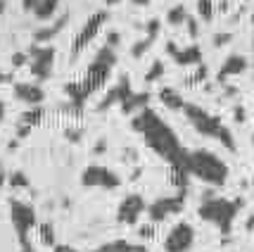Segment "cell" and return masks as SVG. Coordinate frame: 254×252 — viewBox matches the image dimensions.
Returning a JSON list of instances; mask_svg holds the SVG:
<instances>
[{"label":"cell","mask_w":254,"mask_h":252,"mask_svg":"<svg viewBox=\"0 0 254 252\" xmlns=\"http://www.w3.org/2000/svg\"><path fill=\"white\" fill-rule=\"evenodd\" d=\"M131 126L138 133H143L147 148H152L162 160H166L171 167H186V157L188 150H183V145L178 141V136L174 133V129L162 121V117L152 110H140L133 117Z\"/></svg>","instance_id":"obj_1"},{"label":"cell","mask_w":254,"mask_h":252,"mask_svg":"<svg viewBox=\"0 0 254 252\" xmlns=\"http://www.w3.org/2000/svg\"><path fill=\"white\" fill-rule=\"evenodd\" d=\"M186 169L188 174H192L195 178L209 183L214 188H221L228 181V165L223 162L219 155L209 153V150H192L186 157Z\"/></svg>","instance_id":"obj_2"},{"label":"cell","mask_w":254,"mask_h":252,"mask_svg":"<svg viewBox=\"0 0 254 252\" xmlns=\"http://www.w3.org/2000/svg\"><path fill=\"white\" fill-rule=\"evenodd\" d=\"M243 207L240 200H228V197H214L207 193L204 202L199 205V217L204 221L214 224L221 233H231L233 221L238 217V209Z\"/></svg>","instance_id":"obj_3"},{"label":"cell","mask_w":254,"mask_h":252,"mask_svg":"<svg viewBox=\"0 0 254 252\" xmlns=\"http://www.w3.org/2000/svg\"><path fill=\"white\" fill-rule=\"evenodd\" d=\"M10 219H12L14 231H17L19 245H29V233H31V229L38 224L33 207L26 205V202H22V200H12L10 202Z\"/></svg>","instance_id":"obj_4"},{"label":"cell","mask_w":254,"mask_h":252,"mask_svg":"<svg viewBox=\"0 0 254 252\" xmlns=\"http://www.w3.org/2000/svg\"><path fill=\"white\" fill-rule=\"evenodd\" d=\"M183 112H186L188 121L192 124V129H195L197 133H202V136H209V138L216 136V138H219V133L223 131L221 119H219L216 114H209L207 110L197 107V105H188V102H186Z\"/></svg>","instance_id":"obj_5"},{"label":"cell","mask_w":254,"mask_h":252,"mask_svg":"<svg viewBox=\"0 0 254 252\" xmlns=\"http://www.w3.org/2000/svg\"><path fill=\"white\" fill-rule=\"evenodd\" d=\"M81 183L86 188H102V190H114L122 186V178L117 171H112L102 165H90L81 174Z\"/></svg>","instance_id":"obj_6"},{"label":"cell","mask_w":254,"mask_h":252,"mask_svg":"<svg viewBox=\"0 0 254 252\" xmlns=\"http://www.w3.org/2000/svg\"><path fill=\"white\" fill-rule=\"evenodd\" d=\"M195 245V229L188 221H178L164 238V252H188Z\"/></svg>","instance_id":"obj_7"},{"label":"cell","mask_w":254,"mask_h":252,"mask_svg":"<svg viewBox=\"0 0 254 252\" xmlns=\"http://www.w3.org/2000/svg\"><path fill=\"white\" fill-rule=\"evenodd\" d=\"M183 205H186V197L183 195H164V197H159V200H155V202L147 207V217H150L152 224H159V221L178 214V212L183 209Z\"/></svg>","instance_id":"obj_8"},{"label":"cell","mask_w":254,"mask_h":252,"mask_svg":"<svg viewBox=\"0 0 254 252\" xmlns=\"http://www.w3.org/2000/svg\"><path fill=\"white\" fill-rule=\"evenodd\" d=\"M145 200L143 195H138V193H131V195H126L119 202V207H117V221L124 224V226H135L138 219H140V214L145 212Z\"/></svg>","instance_id":"obj_9"},{"label":"cell","mask_w":254,"mask_h":252,"mask_svg":"<svg viewBox=\"0 0 254 252\" xmlns=\"http://www.w3.org/2000/svg\"><path fill=\"white\" fill-rule=\"evenodd\" d=\"M105 22H107V12H95V14L90 17L88 22L83 24V29L78 31L76 41H74V45H71V55L76 57L78 53H81V50H83V48H86V45H88L90 41H93V38L98 36L100 26H102Z\"/></svg>","instance_id":"obj_10"},{"label":"cell","mask_w":254,"mask_h":252,"mask_svg":"<svg viewBox=\"0 0 254 252\" xmlns=\"http://www.w3.org/2000/svg\"><path fill=\"white\" fill-rule=\"evenodd\" d=\"M31 72L36 79H48L53 74V65H55V48H31Z\"/></svg>","instance_id":"obj_11"},{"label":"cell","mask_w":254,"mask_h":252,"mask_svg":"<svg viewBox=\"0 0 254 252\" xmlns=\"http://www.w3.org/2000/svg\"><path fill=\"white\" fill-rule=\"evenodd\" d=\"M14 95L22 100V102H26V105H41V100L45 98L43 88L38 86V84H17L14 86Z\"/></svg>","instance_id":"obj_12"},{"label":"cell","mask_w":254,"mask_h":252,"mask_svg":"<svg viewBox=\"0 0 254 252\" xmlns=\"http://www.w3.org/2000/svg\"><path fill=\"white\" fill-rule=\"evenodd\" d=\"M166 50L174 55V60H176V65H199L202 62V53H199V48L197 45H188L186 50H178L174 43H169L166 45Z\"/></svg>","instance_id":"obj_13"},{"label":"cell","mask_w":254,"mask_h":252,"mask_svg":"<svg viewBox=\"0 0 254 252\" xmlns=\"http://www.w3.org/2000/svg\"><path fill=\"white\" fill-rule=\"evenodd\" d=\"M245 69H247V60L243 55H231L223 62L221 72H219V81H223V79H228V77H235V74H243Z\"/></svg>","instance_id":"obj_14"},{"label":"cell","mask_w":254,"mask_h":252,"mask_svg":"<svg viewBox=\"0 0 254 252\" xmlns=\"http://www.w3.org/2000/svg\"><path fill=\"white\" fill-rule=\"evenodd\" d=\"M157 33H159V22H157V19H152V22H150V26H147V38H143V41H140L138 45H133L131 55L133 57H140V55H143L145 50L152 45V41L157 38Z\"/></svg>","instance_id":"obj_15"},{"label":"cell","mask_w":254,"mask_h":252,"mask_svg":"<svg viewBox=\"0 0 254 252\" xmlns=\"http://www.w3.org/2000/svg\"><path fill=\"white\" fill-rule=\"evenodd\" d=\"M159 98H162V102H164L166 107H171V110H183V107H186V100L178 95L176 88H164V90L159 93Z\"/></svg>","instance_id":"obj_16"},{"label":"cell","mask_w":254,"mask_h":252,"mask_svg":"<svg viewBox=\"0 0 254 252\" xmlns=\"http://www.w3.org/2000/svg\"><path fill=\"white\" fill-rule=\"evenodd\" d=\"M57 5H60V0H41V5L36 7V19H41V22H45V19H50L53 14L57 12Z\"/></svg>","instance_id":"obj_17"},{"label":"cell","mask_w":254,"mask_h":252,"mask_svg":"<svg viewBox=\"0 0 254 252\" xmlns=\"http://www.w3.org/2000/svg\"><path fill=\"white\" fill-rule=\"evenodd\" d=\"M66 19H69V17L64 14L62 19H57V22H55V26H50V29H43V31H36V41H38V43H43V41H50L53 36H57V33L64 29Z\"/></svg>","instance_id":"obj_18"},{"label":"cell","mask_w":254,"mask_h":252,"mask_svg":"<svg viewBox=\"0 0 254 252\" xmlns=\"http://www.w3.org/2000/svg\"><path fill=\"white\" fill-rule=\"evenodd\" d=\"M147 100H150V95H145V93H140V95H128V100L122 105V110L124 112H135L138 107H143L145 110V105H147Z\"/></svg>","instance_id":"obj_19"},{"label":"cell","mask_w":254,"mask_h":252,"mask_svg":"<svg viewBox=\"0 0 254 252\" xmlns=\"http://www.w3.org/2000/svg\"><path fill=\"white\" fill-rule=\"evenodd\" d=\"M93 252H133V245L126 241H112V243L100 245L98 250H93Z\"/></svg>","instance_id":"obj_20"},{"label":"cell","mask_w":254,"mask_h":252,"mask_svg":"<svg viewBox=\"0 0 254 252\" xmlns=\"http://www.w3.org/2000/svg\"><path fill=\"white\" fill-rule=\"evenodd\" d=\"M186 19H188V14H186V7H183V5H174V7L169 10V14H166V22L171 24V26L186 24Z\"/></svg>","instance_id":"obj_21"},{"label":"cell","mask_w":254,"mask_h":252,"mask_svg":"<svg viewBox=\"0 0 254 252\" xmlns=\"http://www.w3.org/2000/svg\"><path fill=\"white\" fill-rule=\"evenodd\" d=\"M38 233H41V243L43 245H55V226L50 224V221H43V224H38Z\"/></svg>","instance_id":"obj_22"},{"label":"cell","mask_w":254,"mask_h":252,"mask_svg":"<svg viewBox=\"0 0 254 252\" xmlns=\"http://www.w3.org/2000/svg\"><path fill=\"white\" fill-rule=\"evenodd\" d=\"M197 10H199V17H202L204 22H209L211 17H214V5H211V0H197Z\"/></svg>","instance_id":"obj_23"},{"label":"cell","mask_w":254,"mask_h":252,"mask_svg":"<svg viewBox=\"0 0 254 252\" xmlns=\"http://www.w3.org/2000/svg\"><path fill=\"white\" fill-rule=\"evenodd\" d=\"M41 117H43V107L38 105V107H33V110L24 112V117H22V119L26 121L29 126H33V124H38V121H41Z\"/></svg>","instance_id":"obj_24"},{"label":"cell","mask_w":254,"mask_h":252,"mask_svg":"<svg viewBox=\"0 0 254 252\" xmlns=\"http://www.w3.org/2000/svg\"><path fill=\"white\" fill-rule=\"evenodd\" d=\"M162 74H164V65H162L159 60H155V62H152V67H150V72L145 74V81H157Z\"/></svg>","instance_id":"obj_25"},{"label":"cell","mask_w":254,"mask_h":252,"mask_svg":"<svg viewBox=\"0 0 254 252\" xmlns=\"http://www.w3.org/2000/svg\"><path fill=\"white\" fill-rule=\"evenodd\" d=\"M219 141H221L223 145H226V148H228V150H233V153H235V141H233V133L228 131V129H226V126H223V131L219 133Z\"/></svg>","instance_id":"obj_26"},{"label":"cell","mask_w":254,"mask_h":252,"mask_svg":"<svg viewBox=\"0 0 254 252\" xmlns=\"http://www.w3.org/2000/svg\"><path fill=\"white\" fill-rule=\"evenodd\" d=\"M10 183H12V186H19V188L29 186V181H26V176H24L22 171H17V174H12V176H10Z\"/></svg>","instance_id":"obj_27"},{"label":"cell","mask_w":254,"mask_h":252,"mask_svg":"<svg viewBox=\"0 0 254 252\" xmlns=\"http://www.w3.org/2000/svg\"><path fill=\"white\" fill-rule=\"evenodd\" d=\"M231 38H233L231 33H219V36H214V45H216V48H219V45H226Z\"/></svg>","instance_id":"obj_28"},{"label":"cell","mask_w":254,"mask_h":252,"mask_svg":"<svg viewBox=\"0 0 254 252\" xmlns=\"http://www.w3.org/2000/svg\"><path fill=\"white\" fill-rule=\"evenodd\" d=\"M22 5L26 12H36V7L41 5V0H22Z\"/></svg>","instance_id":"obj_29"},{"label":"cell","mask_w":254,"mask_h":252,"mask_svg":"<svg viewBox=\"0 0 254 252\" xmlns=\"http://www.w3.org/2000/svg\"><path fill=\"white\" fill-rule=\"evenodd\" d=\"M53 252H78L76 248H71V245H55V250Z\"/></svg>","instance_id":"obj_30"},{"label":"cell","mask_w":254,"mask_h":252,"mask_svg":"<svg viewBox=\"0 0 254 252\" xmlns=\"http://www.w3.org/2000/svg\"><path fill=\"white\" fill-rule=\"evenodd\" d=\"M152 226H143V229H140V238H152Z\"/></svg>","instance_id":"obj_31"},{"label":"cell","mask_w":254,"mask_h":252,"mask_svg":"<svg viewBox=\"0 0 254 252\" xmlns=\"http://www.w3.org/2000/svg\"><path fill=\"white\" fill-rule=\"evenodd\" d=\"M24 60H26V55H22V53H19V55H14V57H12V62H14V67H22V65H24Z\"/></svg>","instance_id":"obj_32"},{"label":"cell","mask_w":254,"mask_h":252,"mask_svg":"<svg viewBox=\"0 0 254 252\" xmlns=\"http://www.w3.org/2000/svg\"><path fill=\"white\" fill-rule=\"evenodd\" d=\"M188 31L192 33V36H197V24H195V19H190L188 22Z\"/></svg>","instance_id":"obj_33"},{"label":"cell","mask_w":254,"mask_h":252,"mask_svg":"<svg viewBox=\"0 0 254 252\" xmlns=\"http://www.w3.org/2000/svg\"><path fill=\"white\" fill-rule=\"evenodd\" d=\"M133 252H150L145 245H133Z\"/></svg>","instance_id":"obj_34"},{"label":"cell","mask_w":254,"mask_h":252,"mask_svg":"<svg viewBox=\"0 0 254 252\" xmlns=\"http://www.w3.org/2000/svg\"><path fill=\"white\" fill-rule=\"evenodd\" d=\"M5 119V102H2V100H0V121Z\"/></svg>","instance_id":"obj_35"},{"label":"cell","mask_w":254,"mask_h":252,"mask_svg":"<svg viewBox=\"0 0 254 252\" xmlns=\"http://www.w3.org/2000/svg\"><path fill=\"white\" fill-rule=\"evenodd\" d=\"M133 2H138V5H147L150 0H133Z\"/></svg>","instance_id":"obj_36"},{"label":"cell","mask_w":254,"mask_h":252,"mask_svg":"<svg viewBox=\"0 0 254 252\" xmlns=\"http://www.w3.org/2000/svg\"><path fill=\"white\" fill-rule=\"evenodd\" d=\"M252 22H254V17H252Z\"/></svg>","instance_id":"obj_37"}]
</instances>
